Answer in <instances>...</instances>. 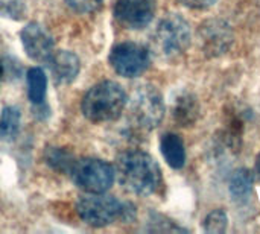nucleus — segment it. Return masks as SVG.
I'll use <instances>...</instances> for the list:
<instances>
[{
  "instance_id": "f257e3e1",
  "label": "nucleus",
  "mask_w": 260,
  "mask_h": 234,
  "mask_svg": "<svg viewBox=\"0 0 260 234\" xmlns=\"http://www.w3.org/2000/svg\"><path fill=\"white\" fill-rule=\"evenodd\" d=\"M116 177L131 193L149 196L161 184V172L157 161L143 151H125L116 161Z\"/></svg>"
},
{
  "instance_id": "f03ea898",
  "label": "nucleus",
  "mask_w": 260,
  "mask_h": 234,
  "mask_svg": "<svg viewBox=\"0 0 260 234\" xmlns=\"http://www.w3.org/2000/svg\"><path fill=\"white\" fill-rule=\"evenodd\" d=\"M76 213L87 225L102 228L117 221L131 222L136 218V207L105 193H87L78 199Z\"/></svg>"
},
{
  "instance_id": "7ed1b4c3",
  "label": "nucleus",
  "mask_w": 260,
  "mask_h": 234,
  "mask_svg": "<svg viewBox=\"0 0 260 234\" xmlns=\"http://www.w3.org/2000/svg\"><path fill=\"white\" fill-rule=\"evenodd\" d=\"M128 104L123 87L114 81H102L93 85L82 97V114L94 123L119 119Z\"/></svg>"
},
{
  "instance_id": "20e7f679",
  "label": "nucleus",
  "mask_w": 260,
  "mask_h": 234,
  "mask_svg": "<svg viewBox=\"0 0 260 234\" xmlns=\"http://www.w3.org/2000/svg\"><path fill=\"white\" fill-rule=\"evenodd\" d=\"M192 40L190 26L180 14L165 15L151 35L152 49L161 58H175L186 52Z\"/></svg>"
},
{
  "instance_id": "39448f33",
  "label": "nucleus",
  "mask_w": 260,
  "mask_h": 234,
  "mask_svg": "<svg viewBox=\"0 0 260 234\" xmlns=\"http://www.w3.org/2000/svg\"><path fill=\"white\" fill-rule=\"evenodd\" d=\"M128 105L131 122L143 131L157 128L165 117V102L154 85L145 84L137 87Z\"/></svg>"
},
{
  "instance_id": "423d86ee",
  "label": "nucleus",
  "mask_w": 260,
  "mask_h": 234,
  "mask_svg": "<svg viewBox=\"0 0 260 234\" xmlns=\"http://www.w3.org/2000/svg\"><path fill=\"white\" fill-rule=\"evenodd\" d=\"M69 175L85 193H105L116 180L114 168L101 158L75 160Z\"/></svg>"
},
{
  "instance_id": "0eeeda50",
  "label": "nucleus",
  "mask_w": 260,
  "mask_h": 234,
  "mask_svg": "<svg viewBox=\"0 0 260 234\" xmlns=\"http://www.w3.org/2000/svg\"><path fill=\"white\" fill-rule=\"evenodd\" d=\"M114 72L123 78H137L145 73L151 64L149 50L137 43H119L108 56Z\"/></svg>"
},
{
  "instance_id": "6e6552de",
  "label": "nucleus",
  "mask_w": 260,
  "mask_h": 234,
  "mask_svg": "<svg viewBox=\"0 0 260 234\" xmlns=\"http://www.w3.org/2000/svg\"><path fill=\"white\" fill-rule=\"evenodd\" d=\"M157 11L155 0H117L114 5L116 20L128 29L146 27Z\"/></svg>"
},
{
  "instance_id": "1a4fd4ad",
  "label": "nucleus",
  "mask_w": 260,
  "mask_h": 234,
  "mask_svg": "<svg viewBox=\"0 0 260 234\" xmlns=\"http://www.w3.org/2000/svg\"><path fill=\"white\" fill-rule=\"evenodd\" d=\"M21 44L27 56L37 62L47 64L55 53V43L52 35L38 23H27L20 34Z\"/></svg>"
},
{
  "instance_id": "9d476101",
  "label": "nucleus",
  "mask_w": 260,
  "mask_h": 234,
  "mask_svg": "<svg viewBox=\"0 0 260 234\" xmlns=\"http://www.w3.org/2000/svg\"><path fill=\"white\" fill-rule=\"evenodd\" d=\"M200 37L203 40L204 49L212 55L225 52L232 41L230 29L225 26V23L218 20H212L203 24V27L200 29Z\"/></svg>"
},
{
  "instance_id": "9b49d317",
  "label": "nucleus",
  "mask_w": 260,
  "mask_h": 234,
  "mask_svg": "<svg viewBox=\"0 0 260 234\" xmlns=\"http://www.w3.org/2000/svg\"><path fill=\"white\" fill-rule=\"evenodd\" d=\"M47 64L50 65L52 75L58 84L73 82L76 79L79 70H81L79 58L73 52H69V50L55 52Z\"/></svg>"
},
{
  "instance_id": "f8f14e48",
  "label": "nucleus",
  "mask_w": 260,
  "mask_h": 234,
  "mask_svg": "<svg viewBox=\"0 0 260 234\" xmlns=\"http://www.w3.org/2000/svg\"><path fill=\"white\" fill-rule=\"evenodd\" d=\"M161 154L166 160V163L172 169H181L186 163V149L184 143L180 136L177 134H165L160 142Z\"/></svg>"
},
{
  "instance_id": "ddd939ff",
  "label": "nucleus",
  "mask_w": 260,
  "mask_h": 234,
  "mask_svg": "<svg viewBox=\"0 0 260 234\" xmlns=\"http://www.w3.org/2000/svg\"><path fill=\"white\" fill-rule=\"evenodd\" d=\"M26 85H27V97L34 107L46 105L47 94V76L44 70L40 67H32L26 73Z\"/></svg>"
},
{
  "instance_id": "4468645a",
  "label": "nucleus",
  "mask_w": 260,
  "mask_h": 234,
  "mask_svg": "<svg viewBox=\"0 0 260 234\" xmlns=\"http://www.w3.org/2000/svg\"><path fill=\"white\" fill-rule=\"evenodd\" d=\"M172 114L181 126L192 125L198 117V104L195 96H192L190 93H181L180 96H177V99L174 101Z\"/></svg>"
},
{
  "instance_id": "2eb2a0df",
  "label": "nucleus",
  "mask_w": 260,
  "mask_h": 234,
  "mask_svg": "<svg viewBox=\"0 0 260 234\" xmlns=\"http://www.w3.org/2000/svg\"><path fill=\"white\" fill-rule=\"evenodd\" d=\"M21 113L17 107H5L0 113V139L3 142H14L20 131Z\"/></svg>"
},
{
  "instance_id": "dca6fc26",
  "label": "nucleus",
  "mask_w": 260,
  "mask_h": 234,
  "mask_svg": "<svg viewBox=\"0 0 260 234\" xmlns=\"http://www.w3.org/2000/svg\"><path fill=\"white\" fill-rule=\"evenodd\" d=\"M253 184H254V175L247 169H241L235 172V175L230 180V192L235 199H247L248 195L251 193Z\"/></svg>"
},
{
  "instance_id": "f3484780",
  "label": "nucleus",
  "mask_w": 260,
  "mask_h": 234,
  "mask_svg": "<svg viewBox=\"0 0 260 234\" xmlns=\"http://www.w3.org/2000/svg\"><path fill=\"white\" fill-rule=\"evenodd\" d=\"M46 163L58 171V172H62V174H69L73 163H75V158L70 152H67L66 149H61V148H49L46 151Z\"/></svg>"
},
{
  "instance_id": "a211bd4d",
  "label": "nucleus",
  "mask_w": 260,
  "mask_h": 234,
  "mask_svg": "<svg viewBox=\"0 0 260 234\" xmlns=\"http://www.w3.org/2000/svg\"><path fill=\"white\" fill-rule=\"evenodd\" d=\"M26 14L24 0H0V15L9 20H21Z\"/></svg>"
},
{
  "instance_id": "6ab92c4d",
  "label": "nucleus",
  "mask_w": 260,
  "mask_h": 234,
  "mask_svg": "<svg viewBox=\"0 0 260 234\" xmlns=\"http://www.w3.org/2000/svg\"><path fill=\"white\" fill-rule=\"evenodd\" d=\"M227 213L221 209L213 210L207 215L204 221V230L207 233H224L227 230Z\"/></svg>"
},
{
  "instance_id": "aec40b11",
  "label": "nucleus",
  "mask_w": 260,
  "mask_h": 234,
  "mask_svg": "<svg viewBox=\"0 0 260 234\" xmlns=\"http://www.w3.org/2000/svg\"><path fill=\"white\" fill-rule=\"evenodd\" d=\"M66 5L78 14H93L104 6V0H64Z\"/></svg>"
},
{
  "instance_id": "412c9836",
  "label": "nucleus",
  "mask_w": 260,
  "mask_h": 234,
  "mask_svg": "<svg viewBox=\"0 0 260 234\" xmlns=\"http://www.w3.org/2000/svg\"><path fill=\"white\" fill-rule=\"evenodd\" d=\"M178 2L181 5H184L187 8H193V9H206L216 3V0H178Z\"/></svg>"
},
{
  "instance_id": "4be33fe9",
  "label": "nucleus",
  "mask_w": 260,
  "mask_h": 234,
  "mask_svg": "<svg viewBox=\"0 0 260 234\" xmlns=\"http://www.w3.org/2000/svg\"><path fill=\"white\" fill-rule=\"evenodd\" d=\"M256 172H257V175H259L260 178V155L257 157V161H256Z\"/></svg>"
},
{
  "instance_id": "5701e85b",
  "label": "nucleus",
  "mask_w": 260,
  "mask_h": 234,
  "mask_svg": "<svg viewBox=\"0 0 260 234\" xmlns=\"http://www.w3.org/2000/svg\"><path fill=\"white\" fill-rule=\"evenodd\" d=\"M0 79H2V62H0Z\"/></svg>"
}]
</instances>
